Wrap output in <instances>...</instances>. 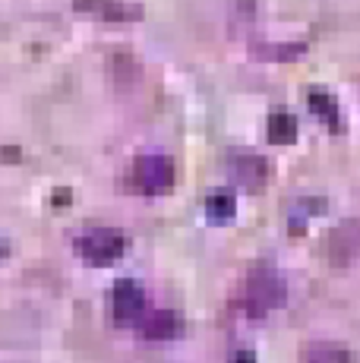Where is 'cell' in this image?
<instances>
[{"mask_svg":"<svg viewBox=\"0 0 360 363\" xmlns=\"http://www.w3.org/2000/svg\"><path fill=\"white\" fill-rule=\"evenodd\" d=\"M288 297V284L275 265L262 262L253 265L244 278V291H240V303L250 316H269L272 310H279Z\"/></svg>","mask_w":360,"mask_h":363,"instance_id":"1","label":"cell"},{"mask_svg":"<svg viewBox=\"0 0 360 363\" xmlns=\"http://www.w3.org/2000/svg\"><path fill=\"white\" fill-rule=\"evenodd\" d=\"M123 247H127V240L117 228H92V231H82L73 240V250L92 265H108L120 259Z\"/></svg>","mask_w":360,"mask_h":363,"instance_id":"2","label":"cell"},{"mask_svg":"<svg viewBox=\"0 0 360 363\" xmlns=\"http://www.w3.org/2000/svg\"><path fill=\"white\" fill-rule=\"evenodd\" d=\"M174 162L168 155H140L130 167V180L140 193H168L174 186Z\"/></svg>","mask_w":360,"mask_h":363,"instance_id":"3","label":"cell"},{"mask_svg":"<svg viewBox=\"0 0 360 363\" xmlns=\"http://www.w3.org/2000/svg\"><path fill=\"white\" fill-rule=\"evenodd\" d=\"M111 306H114L117 323H133L145 313V291L133 278H117L111 291Z\"/></svg>","mask_w":360,"mask_h":363,"instance_id":"4","label":"cell"},{"mask_svg":"<svg viewBox=\"0 0 360 363\" xmlns=\"http://www.w3.org/2000/svg\"><path fill=\"white\" fill-rule=\"evenodd\" d=\"M227 174L247 190H259L269 180V162L262 155H253V152H237L227 162Z\"/></svg>","mask_w":360,"mask_h":363,"instance_id":"5","label":"cell"},{"mask_svg":"<svg viewBox=\"0 0 360 363\" xmlns=\"http://www.w3.org/2000/svg\"><path fill=\"white\" fill-rule=\"evenodd\" d=\"M140 329L145 338H152V341H168V338H177L184 323H180V316L171 306H155V310L140 316Z\"/></svg>","mask_w":360,"mask_h":363,"instance_id":"6","label":"cell"},{"mask_svg":"<svg viewBox=\"0 0 360 363\" xmlns=\"http://www.w3.org/2000/svg\"><path fill=\"white\" fill-rule=\"evenodd\" d=\"M76 10L89 13V16L111 19V23H130V19H142L140 4H123V0H73Z\"/></svg>","mask_w":360,"mask_h":363,"instance_id":"7","label":"cell"},{"mask_svg":"<svg viewBox=\"0 0 360 363\" xmlns=\"http://www.w3.org/2000/svg\"><path fill=\"white\" fill-rule=\"evenodd\" d=\"M329 259L335 265L351 262L360 253V221H344L329 234Z\"/></svg>","mask_w":360,"mask_h":363,"instance_id":"8","label":"cell"},{"mask_svg":"<svg viewBox=\"0 0 360 363\" xmlns=\"http://www.w3.org/2000/svg\"><path fill=\"white\" fill-rule=\"evenodd\" d=\"M300 363H354L351 351L335 341H313L300 351Z\"/></svg>","mask_w":360,"mask_h":363,"instance_id":"9","label":"cell"},{"mask_svg":"<svg viewBox=\"0 0 360 363\" xmlns=\"http://www.w3.org/2000/svg\"><path fill=\"white\" fill-rule=\"evenodd\" d=\"M266 130H269V139H272L275 145H288L297 139V117L288 114V111H272Z\"/></svg>","mask_w":360,"mask_h":363,"instance_id":"10","label":"cell"},{"mask_svg":"<svg viewBox=\"0 0 360 363\" xmlns=\"http://www.w3.org/2000/svg\"><path fill=\"white\" fill-rule=\"evenodd\" d=\"M307 104L313 108L316 117H322L329 127H338V104L332 99L329 92H322V89H310L307 92Z\"/></svg>","mask_w":360,"mask_h":363,"instance_id":"11","label":"cell"},{"mask_svg":"<svg viewBox=\"0 0 360 363\" xmlns=\"http://www.w3.org/2000/svg\"><path fill=\"white\" fill-rule=\"evenodd\" d=\"M206 215H209V221H231L234 218V193L227 190H215L209 199H206Z\"/></svg>","mask_w":360,"mask_h":363,"instance_id":"12","label":"cell"},{"mask_svg":"<svg viewBox=\"0 0 360 363\" xmlns=\"http://www.w3.org/2000/svg\"><path fill=\"white\" fill-rule=\"evenodd\" d=\"M303 45H291V48H256V54H262V57H269V54H275L272 60H291L294 54H300Z\"/></svg>","mask_w":360,"mask_h":363,"instance_id":"13","label":"cell"},{"mask_svg":"<svg viewBox=\"0 0 360 363\" xmlns=\"http://www.w3.org/2000/svg\"><path fill=\"white\" fill-rule=\"evenodd\" d=\"M231 363H256V354H253V351H247V347H244V351L234 354V360H231Z\"/></svg>","mask_w":360,"mask_h":363,"instance_id":"14","label":"cell"}]
</instances>
